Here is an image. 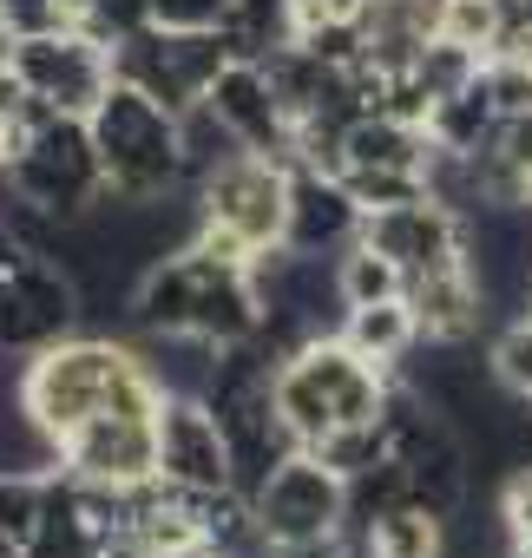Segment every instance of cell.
<instances>
[{
  "label": "cell",
  "mask_w": 532,
  "mask_h": 558,
  "mask_svg": "<svg viewBox=\"0 0 532 558\" xmlns=\"http://www.w3.org/2000/svg\"><path fill=\"white\" fill-rule=\"evenodd\" d=\"M21 408L60 447L73 427H86L106 408L158 414L165 408V388H158L145 349H132L119 336L73 329V336H60V342H47V349L27 355V368H21Z\"/></svg>",
  "instance_id": "cell-1"
},
{
  "label": "cell",
  "mask_w": 532,
  "mask_h": 558,
  "mask_svg": "<svg viewBox=\"0 0 532 558\" xmlns=\"http://www.w3.org/2000/svg\"><path fill=\"white\" fill-rule=\"evenodd\" d=\"M99 165H106V204H158L191 191L184 184V125L132 80H112V93L86 112Z\"/></svg>",
  "instance_id": "cell-2"
},
{
  "label": "cell",
  "mask_w": 532,
  "mask_h": 558,
  "mask_svg": "<svg viewBox=\"0 0 532 558\" xmlns=\"http://www.w3.org/2000/svg\"><path fill=\"white\" fill-rule=\"evenodd\" d=\"M191 197H197V236H191L197 250L256 263V256L283 250L290 236V165L263 158V151L223 158Z\"/></svg>",
  "instance_id": "cell-3"
},
{
  "label": "cell",
  "mask_w": 532,
  "mask_h": 558,
  "mask_svg": "<svg viewBox=\"0 0 532 558\" xmlns=\"http://www.w3.org/2000/svg\"><path fill=\"white\" fill-rule=\"evenodd\" d=\"M8 184H14L27 204L53 210L60 223H86V217L106 204V165H99L93 125L73 119V112L40 119V125L14 145V158H8Z\"/></svg>",
  "instance_id": "cell-4"
},
{
  "label": "cell",
  "mask_w": 532,
  "mask_h": 558,
  "mask_svg": "<svg viewBox=\"0 0 532 558\" xmlns=\"http://www.w3.org/2000/svg\"><path fill=\"white\" fill-rule=\"evenodd\" d=\"M237 53H230V34L223 27H204V34H191V27H145V34H132V40H119L112 47V66H119V80H132L138 93H152L165 112H191V106H204V93H210V80L230 66Z\"/></svg>",
  "instance_id": "cell-5"
},
{
  "label": "cell",
  "mask_w": 532,
  "mask_h": 558,
  "mask_svg": "<svg viewBox=\"0 0 532 558\" xmlns=\"http://www.w3.org/2000/svg\"><path fill=\"white\" fill-rule=\"evenodd\" d=\"M14 73L27 80L34 99H47L53 112H73V119H86V112L112 93V80H119L112 47L93 40L80 21H73V27H53V34L14 40Z\"/></svg>",
  "instance_id": "cell-6"
},
{
  "label": "cell",
  "mask_w": 532,
  "mask_h": 558,
  "mask_svg": "<svg viewBox=\"0 0 532 558\" xmlns=\"http://www.w3.org/2000/svg\"><path fill=\"white\" fill-rule=\"evenodd\" d=\"M250 506H256L263 545H303V538L349 532V480L329 473L316 453H290L270 480L256 486Z\"/></svg>",
  "instance_id": "cell-7"
},
{
  "label": "cell",
  "mask_w": 532,
  "mask_h": 558,
  "mask_svg": "<svg viewBox=\"0 0 532 558\" xmlns=\"http://www.w3.org/2000/svg\"><path fill=\"white\" fill-rule=\"evenodd\" d=\"M86 316L80 276L53 256H27L14 269V283L0 290V355H34L60 336H73Z\"/></svg>",
  "instance_id": "cell-8"
},
{
  "label": "cell",
  "mask_w": 532,
  "mask_h": 558,
  "mask_svg": "<svg viewBox=\"0 0 532 558\" xmlns=\"http://www.w3.org/2000/svg\"><path fill=\"white\" fill-rule=\"evenodd\" d=\"M60 466L73 480L93 486H145L158 480V414H132V408H106L86 427H73L60 440Z\"/></svg>",
  "instance_id": "cell-9"
},
{
  "label": "cell",
  "mask_w": 532,
  "mask_h": 558,
  "mask_svg": "<svg viewBox=\"0 0 532 558\" xmlns=\"http://www.w3.org/2000/svg\"><path fill=\"white\" fill-rule=\"evenodd\" d=\"M158 480H171L184 493L237 486L230 440H223L217 414L204 408V395H165V408H158Z\"/></svg>",
  "instance_id": "cell-10"
},
{
  "label": "cell",
  "mask_w": 532,
  "mask_h": 558,
  "mask_svg": "<svg viewBox=\"0 0 532 558\" xmlns=\"http://www.w3.org/2000/svg\"><path fill=\"white\" fill-rule=\"evenodd\" d=\"M204 106L237 132V145H243V151H263V158L290 165L297 119L283 112V93H277V80H270V66H263V60H230V66L210 80Z\"/></svg>",
  "instance_id": "cell-11"
},
{
  "label": "cell",
  "mask_w": 532,
  "mask_h": 558,
  "mask_svg": "<svg viewBox=\"0 0 532 558\" xmlns=\"http://www.w3.org/2000/svg\"><path fill=\"white\" fill-rule=\"evenodd\" d=\"M362 243H375V250L395 256L408 276H421V269H440V263H460V256H467V217L427 191V197H414V204L368 210V217H362Z\"/></svg>",
  "instance_id": "cell-12"
},
{
  "label": "cell",
  "mask_w": 532,
  "mask_h": 558,
  "mask_svg": "<svg viewBox=\"0 0 532 558\" xmlns=\"http://www.w3.org/2000/svg\"><path fill=\"white\" fill-rule=\"evenodd\" d=\"M401 296H408V310H414L421 342H434V349H467V342L480 336V323H486V290H480V276H473L467 256L408 276Z\"/></svg>",
  "instance_id": "cell-13"
},
{
  "label": "cell",
  "mask_w": 532,
  "mask_h": 558,
  "mask_svg": "<svg viewBox=\"0 0 532 558\" xmlns=\"http://www.w3.org/2000/svg\"><path fill=\"white\" fill-rule=\"evenodd\" d=\"M355 236H362V204L349 197V184L336 171L297 165L290 171V236H283V250H297V256H336Z\"/></svg>",
  "instance_id": "cell-14"
},
{
  "label": "cell",
  "mask_w": 532,
  "mask_h": 558,
  "mask_svg": "<svg viewBox=\"0 0 532 558\" xmlns=\"http://www.w3.org/2000/svg\"><path fill=\"white\" fill-rule=\"evenodd\" d=\"M362 27V60L382 66L388 80L421 60V47L440 34V0H362L355 8Z\"/></svg>",
  "instance_id": "cell-15"
},
{
  "label": "cell",
  "mask_w": 532,
  "mask_h": 558,
  "mask_svg": "<svg viewBox=\"0 0 532 558\" xmlns=\"http://www.w3.org/2000/svg\"><path fill=\"white\" fill-rule=\"evenodd\" d=\"M434 138L427 125H401L388 112H362L342 132V171H427L434 165Z\"/></svg>",
  "instance_id": "cell-16"
},
{
  "label": "cell",
  "mask_w": 532,
  "mask_h": 558,
  "mask_svg": "<svg viewBox=\"0 0 532 558\" xmlns=\"http://www.w3.org/2000/svg\"><path fill=\"white\" fill-rule=\"evenodd\" d=\"M349 538H355V558H447V519L414 506V499L375 512Z\"/></svg>",
  "instance_id": "cell-17"
},
{
  "label": "cell",
  "mask_w": 532,
  "mask_h": 558,
  "mask_svg": "<svg viewBox=\"0 0 532 558\" xmlns=\"http://www.w3.org/2000/svg\"><path fill=\"white\" fill-rule=\"evenodd\" d=\"M336 336H342L362 362H375V368H401V362L421 349V329H414L408 296H395V303H368V310H349Z\"/></svg>",
  "instance_id": "cell-18"
},
{
  "label": "cell",
  "mask_w": 532,
  "mask_h": 558,
  "mask_svg": "<svg viewBox=\"0 0 532 558\" xmlns=\"http://www.w3.org/2000/svg\"><path fill=\"white\" fill-rule=\"evenodd\" d=\"M493 125H499V106H493L486 66H480V80H473V86H460V93H447V99L434 106L427 138H434L440 151H454V158H473V151L493 138Z\"/></svg>",
  "instance_id": "cell-19"
},
{
  "label": "cell",
  "mask_w": 532,
  "mask_h": 558,
  "mask_svg": "<svg viewBox=\"0 0 532 558\" xmlns=\"http://www.w3.org/2000/svg\"><path fill=\"white\" fill-rule=\"evenodd\" d=\"M336 283H342V303L349 310H368V303H395L408 290V269L395 256H382L375 243L355 236L349 250H336Z\"/></svg>",
  "instance_id": "cell-20"
},
{
  "label": "cell",
  "mask_w": 532,
  "mask_h": 558,
  "mask_svg": "<svg viewBox=\"0 0 532 558\" xmlns=\"http://www.w3.org/2000/svg\"><path fill=\"white\" fill-rule=\"evenodd\" d=\"M519 8H525V0H440V40L473 47L480 60H493V47L506 40Z\"/></svg>",
  "instance_id": "cell-21"
},
{
  "label": "cell",
  "mask_w": 532,
  "mask_h": 558,
  "mask_svg": "<svg viewBox=\"0 0 532 558\" xmlns=\"http://www.w3.org/2000/svg\"><path fill=\"white\" fill-rule=\"evenodd\" d=\"M310 453H316L329 473L362 480V473H375L382 460H395V440H388V421H355V427H329Z\"/></svg>",
  "instance_id": "cell-22"
},
{
  "label": "cell",
  "mask_w": 532,
  "mask_h": 558,
  "mask_svg": "<svg viewBox=\"0 0 532 558\" xmlns=\"http://www.w3.org/2000/svg\"><path fill=\"white\" fill-rule=\"evenodd\" d=\"M480 66H486V60H480L473 47H454V40H440V34H434V40L421 47V60H414L408 73H414V80H421V86L434 93V106H440L447 93L473 86V80H480Z\"/></svg>",
  "instance_id": "cell-23"
},
{
  "label": "cell",
  "mask_w": 532,
  "mask_h": 558,
  "mask_svg": "<svg viewBox=\"0 0 532 558\" xmlns=\"http://www.w3.org/2000/svg\"><path fill=\"white\" fill-rule=\"evenodd\" d=\"M486 375L512 395V401H532V316H512L493 349H486Z\"/></svg>",
  "instance_id": "cell-24"
},
{
  "label": "cell",
  "mask_w": 532,
  "mask_h": 558,
  "mask_svg": "<svg viewBox=\"0 0 532 558\" xmlns=\"http://www.w3.org/2000/svg\"><path fill=\"white\" fill-rule=\"evenodd\" d=\"M40 506H47V473H21V466H0V532L27 545V532H34Z\"/></svg>",
  "instance_id": "cell-25"
},
{
  "label": "cell",
  "mask_w": 532,
  "mask_h": 558,
  "mask_svg": "<svg viewBox=\"0 0 532 558\" xmlns=\"http://www.w3.org/2000/svg\"><path fill=\"white\" fill-rule=\"evenodd\" d=\"M336 178L349 184V197L362 204V217L368 210H388V204L427 197V171H336Z\"/></svg>",
  "instance_id": "cell-26"
},
{
  "label": "cell",
  "mask_w": 532,
  "mask_h": 558,
  "mask_svg": "<svg viewBox=\"0 0 532 558\" xmlns=\"http://www.w3.org/2000/svg\"><path fill=\"white\" fill-rule=\"evenodd\" d=\"M80 27H86L93 40L119 47V40H132V34H145V27H152V0H93Z\"/></svg>",
  "instance_id": "cell-27"
},
{
  "label": "cell",
  "mask_w": 532,
  "mask_h": 558,
  "mask_svg": "<svg viewBox=\"0 0 532 558\" xmlns=\"http://www.w3.org/2000/svg\"><path fill=\"white\" fill-rule=\"evenodd\" d=\"M230 14H237V0H152V21L158 27H191V34L230 27Z\"/></svg>",
  "instance_id": "cell-28"
},
{
  "label": "cell",
  "mask_w": 532,
  "mask_h": 558,
  "mask_svg": "<svg viewBox=\"0 0 532 558\" xmlns=\"http://www.w3.org/2000/svg\"><path fill=\"white\" fill-rule=\"evenodd\" d=\"M0 21H8L14 40H27V34H53V27H73V21L60 14V0H0Z\"/></svg>",
  "instance_id": "cell-29"
},
{
  "label": "cell",
  "mask_w": 532,
  "mask_h": 558,
  "mask_svg": "<svg viewBox=\"0 0 532 558\" xmlns=\"http://www.w3.org/2000/svg\"><path fill=\"white\" fill-rule=\"evenodd\" d=\"M499 519H506V538H512V545L532 538V466H519V473L506 480V493H499Z\"/></svg>",
  "instance_id": "cell-30"
},
{
  "label": "cell",
  "mask_w": 532,
  "mask_h": 558,
  "mask_svg": "<svg viewBox=\"0 0 532 558\" xmlns=\"http://www.w3.org/2000/svg\"><path fill=\"white\" fill-rule=\"evenodd\" d=\"M362 0H290V34L316 27V21H349Z\"/></svg>",
  "instance_id": "cell-31"
},
{
  "label": "cell",
  "mask_w": 532,
  "mask_h": 558,
  "mask_svg": "<svg viewBox=\"0 0 532 558\" xmlns=\"http://www.w3.org/2000/svg\"><path fill=\"white\" fill-rule=\"evenodd\" d=\"M21 263H27V250H21V243H14L8 230H0V290L14 283V269H21Z\"/></svg>",
  "instance_id": "cell-32"
},
{
  "label": "cell",
  "mask_w": 532,
  "mask_h": 558,
  "mask_svg": "<svg viewBox=\"0 0 532 558\" xmlns=\"http://www.w3.org/2000/svg\"><path fill=\"white\" fill-rule=\"evenodd\" d=\"M14 145H21V125L0 112V171H8V158H14Z\"/></svg>",
  "instance_id": "cell-33"
},
{
  "label": "cell",
  "mask_w": 532,
  "mask_h": 558,
  "mask_svg": "<svg viewBox=\"0 0 532 558\" xmlns=\"http://www.w3.org/2000/svg\"><path fill=\"white\" fill-rule=\"evenodd\" d=\"M86 8H93V0H60V14H66V21H86Z\"/></svg>",
  "instance_id": "cell-34"
},
{
  "label": "cell",
  "mask_w": 532,
  "mask_h": 558,
  "mask_svg": "<svg viewBox=\"0 0 532 558\" xmlns=\"http://www.w3.org/2000/svg\"><path fill=\"white\" fill-rule=\"evenodd\" d=\"M165 558H217L210 545H191V551H165Z\"/></svg>",
  "instance_id": "cell-35"
},
{
  "label": "cell",
  "mask_w": 532,
  "mask_h": 558,
  "mask_svg": "<svg viewBox=\"0 0 532 558\" xmlns=\"http://www.w3.org/2000/svg\"><path fill=\"white\" fill-rule=\"evenodd\" d=\"M525 204H532V191H525Z\"/></svg>",
  "instance_id": "cell-36"
}]
</instances>
